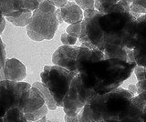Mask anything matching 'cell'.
<instances>
[{"mask_svg":"<svg viewBox=\"0 0 146 122\" xmlns=\"http://www.w3.org/2000/svg\"><path fill=\"white\" fill-rule=\"evenodd\" d=\"M80 47L62 45L52 55V63L56 66L62 67L73 73L75 76L79 74L76 67V61Z\"/></svg>","mask_w":146,"mask_h":122,"instance_id":"cell-7","label":"cell"},{"mask_svg":"<svg viewBox=\"0 0 146 122\" xmlns=\"http://www.w3.org/2000/svg\"><path fill=\"white\" fill-rule=\"evenodd\" d=\"M104 59V53L99 48H90L80 46L78 52L76 67L79 73L94 62Z\"/></svg>","mask_w":146,"mask_h":122,"instance_id":"cell-12","label":"cell"},{"mask_svg":"<svg viewBox=\"0 0 146 122\" xmlns=\"http://www.w3.org/2000/svg\"><path fill=\"white\" fill-rule=\"evenodd\" d=\"M4 122H27L25 112L18 107H12L3 117Z\"/></svg>","mask_w":146,"mask_h":122,"instance_id":"cell-15","label":"cell"},{"mask_svg":"<svg viewBox=\"0 0 146 122\" xmlns=\"http://www.w3.org/2000/svg\"><path fill=\"white\" fill-rule=\"evenodd\" d=\"M5 19V16H3V14H2V12H1V10H0V23L3 21Z\"/></svg>","mask_w":146,"mask_h":122,"instance_id":"cell-36","label":"cell"},{"mask_svg":"<svg viewBox=\"0 0 146 122\" xmlns=\"http://www.w3.org/2000/svg\"><path fill=\"white\" fill-rule=\"evenodd\" d=\"M7 107L6 105H5V102H4V99L2 98V95L1 92H0V117H3L4 115L6 114L7 112Z\"/></svg>","mask_w":146,"mask_h":122,"instance_id":"cell-29","label":"cell"},{"mask_svg":"<svg viewBox=\"0 0 146 122\" xmlns=\"http://www.w3.org/2000/svg\"><path fill=\"white\" fill-rule=\"evenodd\" d=\"M45 104L46 101L43 94L39 91L38 88L32 86L23 93L18 108H20L25 113H31L39 109Z\"/></svg>","mask_w":146,"mask_h":122,"instance_id":"cell-9","label":"cell"},{"mask_svg":"<svg viewBox=\"0 0 146 122\" xmlns=\"http://www.w3.org/2000/svg\"><path fill=\"white\" fill-rule=\"evenodd\" d=\"M145 80H146V74H145Z\"/></svg>","mask_w":146,"mask_h":122,"instance_id":"cell-40","label":"cell"},{"mask_svg":"<svg viewBox=\"0 0 146 122\" xmlns=\"http://www.w3.org/2000/svg\"><path fill=\"white\" fill-rule=\"evenodd\" d=\"M57 8L58 7H56V6H54L48 0H43V2L39 5L38 9L46 13H56Z\"/></svg>","mask_w":146,"mask_h":122,"instance_id":"cell-24","label":"cell"},{"mask_svg":"<svg viewBox=\"0 0 146 122\" xmlns=\"http://www.w3.org/2000/svg\"><path fill=\"white\" fill-rule=\"evenodd\" d=\"M75 75L59 66H45L40 73L41 82L52 95L58 107H63V99Z\"/></svg>","mask_w":146,"mask_h":122,"instance_id":"cell-4","label":"cell"},{"mask_svg":"<svg viewBox=\"0 0 146 122\" xmlns=\"http://www.w3.org/2000/svg\"><path fill=\"white\" fill-rule=\"evenodd\" d=\"M6 49H5V44L2 42V39L0 38V70L3 69V67L6 63Z\"/></svg>","mask_w":146,"mask_h":122,"instance_id":"cell-27","label":"cell"},{"mask_svg":"<svg viewBox=\"0 0 146 122\" xmlns=\"http://www.w3.org/2000/svg\"><path fill=\"white\" fill-rule=\"evenodd\" d=\"M120 1L121 0H95V9L100 13H104L111 7Z\"/></svg>","mask_w":146,"mask_h":122,"instance_id":"cell-19","label":"cell"},{"mask_svg":"<svg viewBox=\"0 0 146 122\" xmlns=\"http://www.w3.org/2000/svg\"><path fill=\"white\" fill-rule=\"evenodd\" d=\"M75 3L84 11L95 9V0H75Z\"/></svg>","mask_w":146,"mask_h":122,"instance_id":"cell-23","label":"cell"},{"mask_svg":"<svg viewBox=\"0 0 146 122\" xmlns=\"http://www.w3.org/2000/svg\"><path fill=\"white\" fill-rule=\"evenodd\" d=\"M134 74L136 76L137 81L144 80L145 79V74H146V67L137 66L134 69Z\"/></svg>","mask_w":146,"mask_h":122,"instance_id":"cell-26","label":"cell"},{"mask_svg":"<svg viewBox=\"0 0 146 122\" xmlns=\"http://www.w3.org/2000/svg\"><path fill=\"white\" fill-rule=\"evenodd\" d=\"M32 14H33V12H25L18 17H6V19L14 26L23 28V26H27L29 25L32 17Z\"/></svg>","mask_w":146,"mask_h":122,"instance_id":"cell-17","label":"cell"},{"mask_svg":"<svg viewBox=\"0 0 146 122\" xmlns=\"http://www.w3.org/2000/svg\"><path fill=\"white\" fill-rule=\"evenodd\" d=\"M31 87L32 85L24 81H20V82L11 80L0 81V92L4 99L7 110L12 107H18L23 93L26 89Z\"/></svg>","mask_w":146,"mask_h":122,"instance_id":"cell-6","label":"cell"},{"mask_svg":"<svg viewBox=\"0 0 146 122\" xmlns=\"http://www.w3.org/2000/svg\"><path fill=\"white\" fill-rule=\"evenodd\" d=\"M136 22L134 48L132 50L137 66L146 67V14L141 15Z\"/></svg>","mask_w":146,"mask_h":122,"instance_id":"cell-8","label":"cell"},{"mask_svg":"<svg viewBox=\"0 0 146 122\" xmlns=\"http://www.w3.org/2000/svg\"><path fill=\"white\" fill-rule=\"evenodd\" d=\"M56 16L58 20V23L59 25L63 23V18H62V16H61V11H60V8H57L56 10Z\"/></svg>","mask_w":146,"mask_h":122,"instance_id":"cell-33","label":"cell"},{"mask_svg":"<svg viewBox=\"0 0 146 122\" xmlns=\"http://www.w3.org/2000/svg\"><path fill=\"white\" fill-rule=\"evenodd\" d=\"M131 11L136 14H146V0H133L130 5Z\"/></svg>","mask_w":146,"mask_h":122,"instance_id":"cell-21","label":"cell"},{"mask_svg":"<svg viewBox=\"0 0 146 122\" xmlns=\"http://www.w3.org/2000/svg\"><path fill=\"white\" fill-rule=\"evenodd\" d=\"M35 122H36V121H35Z\"/></svg>","mask_w":146,"mask_h":122,"instance_id":"cell-41","label":"cell"},{"mask_svg":"<svg viewBox=\"0 0 146 122\" xmlns=\"http://www.w3.org/2000/svg\"><path fill=\"white\" fill-rule=\"evenodd\" d=\"M143 122H146V107L144 108V110H143Z\"/></svg>","mask_w":146,"mask_h":122,"instance_id":"cell-37","label":"cell"},{"mask_svg":"<svg viewBox=\"0 0 146 122\" xmlns=\"http://www.w3.org/2000/svg\"><path fill=\"white\" fill-rule=\"evenodd\" d=\"M146 107L144 102L136 95L130 104L118 117L119 122H143V110Z\"/></svg>","mask_w":146,"mask_h":122,"instance_id":"cell-11","label":"cell"},{"mask_svg":"<svg viewBox=\"0 0 146 122\" xmlns=\"http://www.w3.org/2000/svg\"><path fill=\"white\" fill-rule=\"evenodd\" d=\"M0 122H4V119H3V117H0Z\"/></svg>","mask_w":146,"mask_h":122,"instance_id":"cell-39","label":"cell"},{"mask_svg":"<svg viewBox=\"0 0 146 122\" xmlns=\"http://www.w3.org/2000/svg\"><path fill=\"white\" fill-rule=\"evenodd\" d=\"M124 1H126L127 3H129L130 5H131V4L132 3V1H133V0H124Z\"/></svg>","mask_w":146,"mask_h":122,"instance_id":"cell-38","label":"cell"},{"mask_svg":"<svg viewBox=\"0 0 146 122\" xmlns=\"http://www.w3.org/2000/svg\"><path fill=\"white\" fill-rule=\"evenodd\" d=\"M128 90H129V91L132 95H134V96H136V95H137V87H136V85H133V84L129 85V87H128Z\"/></svg>","mask_w":146,"mask_h":122,"instance_id":"cell-32","label":"cell"},{"mask_svg":"<svg viewBox=\"0 0 146 122\" xmlns=\"http://www.w3.org/2000/svg\"><path fill=\"white\" fill-rule=\"evenodd\" d=\"M58 20L56 13H46L36 9L27 28V34L30 39L36 42L51 40L58 28Z\"/></svg>","mask_w":146,"mask_h":122,"instance_id":"cell-5","label":"cell"},{"mask_svg":"<svg viewBox=\"0 0 146 122\" xmlns=\"http://www.w3.org/2000/svg\"><path fill=\"white\" fill-rule=\"evenodd\" d=\"M65 122H80L79 120V117H68L67 115H65Z\"/></svg>","mask_w":146,"mask_h":122,"instance_id":"cell-31","label":"cell"},{"mask_svg":"<svg viewBox=\"0 0 146 122\" xmlns=\"http://www.w3.org/2000/svg\"><path fill=\"white\" fill-rule=\"evenodd\" d=\"M48 112V107L45 104V105L41 108H39V109L36 110L34 112H31V113H25V115H26L27 122H35L36 120L40 119L41 117L47 116Z\"/></svg>","mask_w":146,"mask_h":122,"instance_id":"cell-18","label":"cell"},{"mask_svg":"<svg viewBox=\"0 0 146 122\" xmlns=\"http://www.w3.org/2000/svg\"><path fill=\"white\" fill-rule=\"evenodd\" d=\"M79 41L90 42L104 53V58L126 60L128 49L134 48L136 19L140 14L131 11L124 0L111 7L104 13L85 10Z\"/></svg>","mask_w":146,"mask_h":122,"instance_id":"cell-1","label":"cell"},{"mask_svg":"<svg viewBox=\"0 0 146 122\" xmlns=\"http://www.w3.org/2000/svg\"><path fill=\"white\" fill-rule=\"evenodd\" d=\"M36 122H53V121H51V120H49V119H47V117H41L40 119H38V120H36Z\"/></svg>","mask_w":146,"mask_h":122,"instance_id":"cell-35","label":"cell"},{"mask_svg":"<svg viewBox=\"0 0 146 122\" xmlns=\"http://www.w3.org/2000/svg\"><path fill=\"white\" fill-rule=\"evenodd\" d=\"M136 67V62L119 58H104L90 64L79 74L87 88L103 95L120 88L130 78Z\"/></svg>","mask_w":146,"mask_h":122,"instance_id":"cell-2","label":"cell"},{"mask_svg":"<svg viewBox=\"0 0 146 122\" xmlns=\"http://www.w3.org/2000/svg\"><path fill=\"white\" fill-rule=\"evenodd\" d=\"M27 76V67L17 58H7L3 69L0 70V81L11 80L16 82L23 81Z\"/></svg>","mask_w":146,"mask_h":122,"instance_id":"cell-10","label":"cell"},{"mask_svg":"<svg viewBox=\"0 0 146 122\" xmlns=\"http://www.w3.org/2000/svg\"><path fill=\"white\" fill-rule=\"evenodd\" d=\"M0 10L5 17H18L27 12L23 0H0Z\"/></svg>","mask_w":146,"mask_h":122,"instance_id":"cell-14","label":"cell"},{"mask_svg":"<svg viewBox=\"0 0 146 122\" xmlns=\"http://www.w3.org/2000/svg\"><path fill=\"white\" fill-rule=\"evenodd\" d=\"M32 86H34V87H36V88H38L39 91L43 94L45 101H46V105L48 106V109H50V110L56 109V108L58 107L57 104H56V102H55L52 95L50 94V92L48 91V89L42 84V82H35Z\"/></svg>","mask_w":146,"mask_h":122,"instance_id":"cell-16","label":"cell"},{"mask_svg":"<svg viewBox=\"0 0 146 122\" xmlns=\"http://www.w3.org/2000/svg\"><path fill=\"white\" fill-rule=\"evenodd\" d=\"M81 24H82V21L77 22V23H74V24H70L67 28L66 32L68 34H70V36H72V37H75L79 39L80 33H81Z\"/></svg>","mask_w":146,"mask_h":122,"instance_id":"cell-22","label":"cell"},{"mask_svg":"<svg viewBox=\"0 0 146 122\" xmlns=\"http://www.w3.org/2000/svg\"><path fill=\"white\" fill-rule=\"evenodd\" d=\"M60 40L63 45H66V46H74L78 41V38L75 37H72V36L66 32L61 35Z\"/></svg>","mask_w":146,"mask_h":122,"instance_id":"cell-25","label":"cell"},{"mask_svg":"<svg viewBox=\"0 0 146 122\" xmlns=\"http://www.w3.org/2000/svg\"><path fill=\"white\" fill-rule=\"evenodd\" d=\"M134 97L128 89L118 88L106 94H97L90 102L95 122L117 119Z\"/></svg>","mask_w":146,"mask_h":122,"instance_id":"cell-3","label":"cell"},{"mask_svg":"<svg viewBox=\"0 0 146 122\" xmlns=\"http://www.w3.org/2000/svg\"><path fill=\"white\" fill-rule=\"evenodd\" d=\"M5 28H6V17H5V19L0 23V35L2 34Z\"/></svg>","mask_w":146,"mask_h":122,"instance_id":"cell-34","label":"cell"},{"mask_svg":"<svg viewBox=\"0 0 146 122\" xmlns=\"http://www.w3.org/2000/svg\"><path fill=\"white\" fill-rule=\"evenodd\" d=\"M136 87H137V95L146 91V80H141V81H137L136 83Z\"/></svg>","mask_w":146,"mask_h":122,"instance_id":"cell-28","label":"cell"},{"mask_svg":"<svg viewBox=\"0 0 146 122\" xmlns=\"http://www.w3.org/2000/svg\"><path fill=\"white\" fill-rule=\"evenodd\" d=\"M48 1H50L54 6H56V7L58 8H60L62 7L63 6H65L68 0H48Z\"/></svg>","mask_w":146,"mask_h":122,"instance_id":"cell-30","label":"cell"},{"mask_svg":"<svg viewBox=\"0 0 146 122\" xmlns=\"http://www.w3.org/2000/svg\"><path fill=\"white\" fill-rule=\"evenodd\" d=\"M63 21L68 24H74L82 21L84 18L83 10L75 2H67L65 6L60 7Z\"/></svg>","mask_w":146,"mask_h":122,"instance_id":"cell-13","label":"cell"},{"mask_svg":"<svg viewBox=\"0 0 146 122\" xmlns=\"http://www.w3.org/2000/svg\"><path fill=\"white\" fill-rule=\"evenodd\" d=\"M78 117H79L80 122H95L93 119L92 112H91V109H90V103H87L86 105L82 107V109Z\"/></svg>","mask_w":146,"mask_h":122,"instance_id":"cell-20","label":"cell"}]
</instances>
